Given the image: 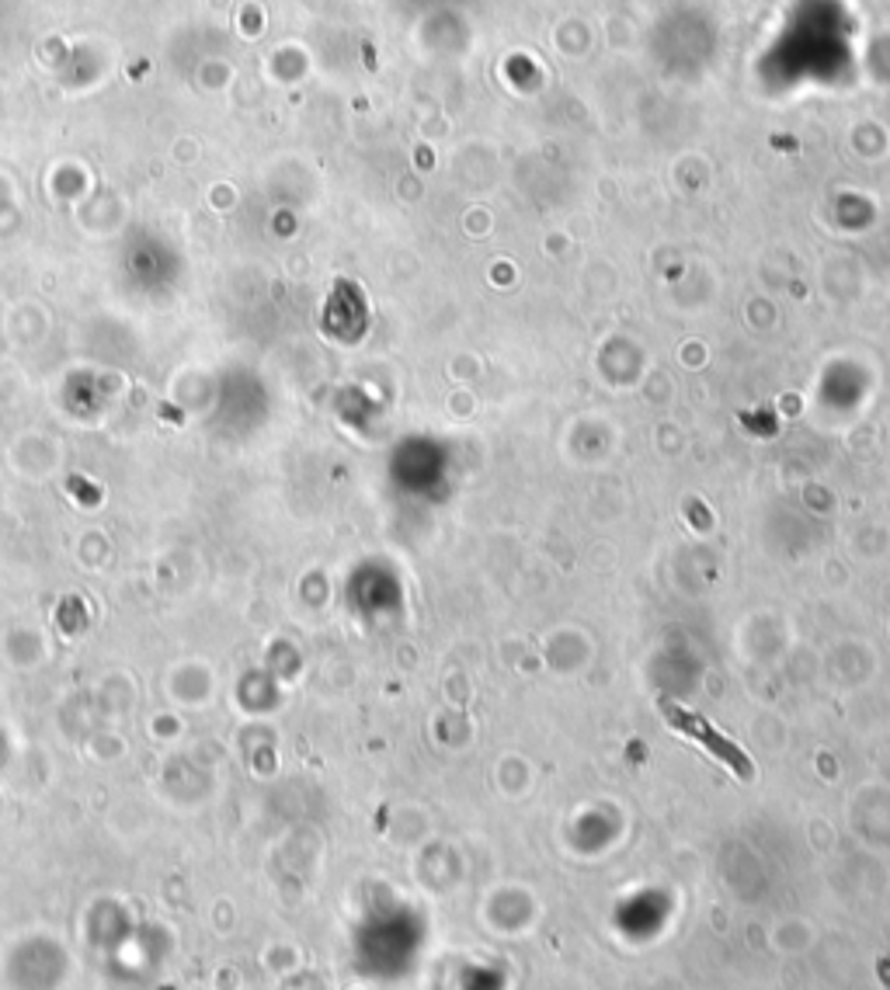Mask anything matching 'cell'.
<instances>
[{
  "label": "cell",
  "instance_id": "1",
  "mask_svg": "<svg viewBox=\"0 0 890 990\" xmlns=\"http://www.w3.org/2000/svg\"><path fill=\"white\" fill-rule=\"evenodd\" d=\"M661 713H665V719H668V727L671 730H678L682 737H689V740H696L702 751H710L720 765H727L730 771L738 775L741 782H751L755 779V765H751V758L741 751V747L735 744V740H727L710 719H702L699 713H692V709H686V706H678V703H671V699H665L661 703Z\"/></svg>",
  "mask_w": 890,
  "mask_h": 990
}]
</instances>
